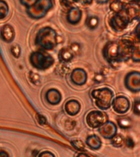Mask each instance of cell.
<instances>
[{"instance_id":"1","label":"cell","mask_w":140,"mask_h":157,"mask_svg":"<svg viewBox=\"0 0 140 157\" xmlns=\"http://www.w3.org/2000/svg\"><path fill=\"white\" fill-rule=\"evenodd\" d=\"M91 97L95 103L96 106L101 110H107L110 109L112 104L115 94L112 89L108 87L94 88L91 91Z\"/></svg>"},{"instance_id":"2","label":"cell","mask_w":140,"mask_h":157,"mask_svg":"<svg viewBox=\"0 0 140 157\" xmlns=\"http://www.w3.org/2000/svg\"><path fill=\"white\" fill-rule=\"evenodd\" d=\"M57 35L52 28L49 26L39 29L36 35V44L45 50H52L57 44Z\"/></svg>"},{"instance_id":"3","label":"cell","mask_w":140,"mask_h":157,"mask_svg":"<svg viewBox=\"0 0 140 157\" xmlns=\"http://www.w3.org/2000/svg\"><path fill=\"white\" fill-rule=\"evenodd\" d=\"M52 0H36L31 7H27L26 12L33 19H40L52 8Z\"/></svg>"},{"instance_id":"4","label":"cell","mask_w":140,"mask_h":157,"mask_svg":"<svg viewBox=\"0 0 140 157\" xmlns=\"http://www.w3.org/2000/svg\"><path fill=\"white\" fill-rule=\"evenodd\" d=\"M30 63L35 68L39 70H46L52 66L54 63V59L49 54L35 52L30 55Z\"/></svg>"},{"instance_id":"5","label":"cell","mask_w":140,"mask_h":157,"mask_svg":"<svg viewBox=\"0 0 140 157\" xmlns=\"http://www.w3.org/2000/svg\"><path fill=\"white\" fill-rule=\"evenodd\" d=\"M130 22L131 20L124 10L120 13H114L109 21V25L114 31L119 33L124 31Z\"/></svg>"},{"instance_id":"6","label":"cell","mask_w":140,"mask_h":157,"mask_svg":"<svg viewBox=\"0 0 140 157\" xmlns=\"http://www.w3.org/2000/svg\"><path fill=\"white\" fill-rule=\"evenodd\" d=\"M86 124L91 128H99L108 121V115L103 110H93L87 114L85 118Z\"/></svg>"},{"instance_id":"7","label":"cell","mask_w":140,"mask_h":157,"mask_svg":"<svg viewBox=\"0 0 140 157\" xmlns=\"http://www.w3.org/2000/svg\"><path fill=\"white\" fill-rule=\"evenodd\" d=\"M103 57L110 64L121 62L119 44L116 42H108L103 49Z\"/></svg>"},{"instance_id":"8","label":"cell","mask_w":140,"mask_h":157,"mask_svg":"<svg viewBox=\"0 0 140 157\" xmlns=\"http://www.w3.org/2000/svg\"><path fill=\"white\" fill-rule=\"evenodd\" d=\"M118 44H119V48H120L121 61H128L129 59L131 58L134 49L136 46L134 39H133L132 38H130V37L122 38Z\"/></svg>"},{"instance_id":"9","label":"cell","mask_w":140,"mask_h":157,"mask_svg":"<svg viewBox=\"0 0 140 157\" xmlns=\"http://www.w3.org/2000/svg\"><path fill=\"white\" fill-rule=\"evenodd\" d=\"M130 99L124 95H119L113 99L112 106L113 110L119 115H125L130 109Z\"/></svg>"},{"instance_id":"10","label":"cell","mask_w":140,"mask_h":157,"mask_svg":"<svg viewBox=\"0 0 140 157\" xmlns=\"http://www.w3.org/2000/svg\"><path fill=\"white\" fill-rule=\"evenodd\" d=\"M125 88L132 93L140 92V72L131 71L125 75Z\"/></svg>"},{"instance_id":"11","label":"cell","mask_w":140,"mask_h":157,"mask_svg":"<svg viewBox=\"0 0 140 157\" xmlns=\"http://www.w3.org/2000/svg\"><path fill=\"white\" fill-rule=\"evenodd\" d=\"M98 132L101 136L106 139H111L114 136L117 134V126L112 121L106 122L103 126L98 128Z\"/></svg>"},{"instance_id":"12","label":"cell","mask_w":140,"mask_h":157,"mask_svg":"<svg viewBox=\"0 0 140 157\" xmlns=\"http://www.w3.org/2000/svg\"><path fill=\"white\" fill-rule=\"evenodd\" d=\"M88 78V75L84 69L76 68L71 74V82L76 85L81 86L85 84Z\"/></svg>"},{"instance_id":"13","label":"cell","mask_w":140,"mask_h":157,"mask_svg":"<svg viewBox=\"0 0 140 157\" xmlns=\"http://www.w3.org/2000/svg\"><path fill=\"white\" fill-rule=\"evenodd\" d=\"M82 18V11L79 7L72 6L69 8L67 15H66V20L71 25H77L81 21Z\"/></svg>"},{"instance_id":"14","label":"cell","mask_w":140,"mask_h":157,"mask_svg":"<svg viewBox=\"0 0 140 157\" xmlns=\"http://www.w3.org/2000/svg\"><path fill=\"white\" fill-rule=\"evenodd\" d=\"M64 109L66 114L71 116H75L78 115L81 109V105L80 101L76 99H71L67 101L64 105Z\"/></svg>"},{"instance_id":"15","label":"cell","mask_w":140,"mask_h":157,"mask_svg":"<svg viewBox=\"0 0 140 157\" xmlns=\"http://www.w3.org/2000/svg\"><path fill=\"white\" fill-rule=\"evenodd\" d=\"M46 100L51 105H58L61 101V94L55 88L49 89L46 93Z\"/></svg>"},{"instance_id":"16","label":"cell","mask_w":140,"mask_h":157,"mask_svg":"<svg viewBox=\"0 0 140 157\" xmlns=\"http://www.w3.org/2000/svg\"><path fill=\"white\" fill-rule=\"evenodd\" d=\"M85 143L90 149L94 150V151L99 150L102 147V141H101L100 137L95 134L88 136L86 138Z\"/></svg>"},{"instance_id":"17","label":"cell","mask_w":140,"mask_h":157,"mask_svg":"<svg viewBox=\"0 0 140 157\" xmlns=\"http://www.w3.org/2000/svg\"><path fill=\"white\" fill-rule=\"evenodd\" d=\"M127 4V2H124L122 0H112L109 4V8L113 13H120L125 9Z\"/></svg>"},{"instance_id":"18","label":"cell","mask_w":140,"mask_h":157,"mask_svg":"<svg viewBox=\"0 0 140 157\" xmlns=\"http://www.w3.org/2000/svg\"><path fill=\"white\" fill-rule=\"evenodd\" d=\"M14 29L9 25H5L1 29V37L6 42H12L14 39Z\"/></svg>"},{"instance_id":"19","label":"cell","mask_w":140,"mask_h":157,"mask_svg":"<svg viewBox=\"0 0 140 157\" xmlns=\"http://www.w3.org/2000/svg\"><path fill=\"white\" fill-rule=\"evenodd\" d=\"M74 57L73 52L69 48H62L59 52V59L60 61L66 63L71 61Z\"/></svg>"},{"instance_id":"20","label":"cell","mask_w":140,"mask_h":157,"mask_svg":"<svg viewBox=\"0 0 140 157\" xmlns=\"http://www.w3.org/2000/svg\"><path fill=\"white\" fill-rule=\"evenodd\" d=\"M118 125L121 128H129L132 126V120L127 116H121L117 120Z\"/></svg>"},{"instance_id":"21","label":"cell","mask_w":140,"mask_h":157,"mask_svg":"<svg viewBox=\"0 0 140 157\" xmlns=\"http://www.w3.org/2000/svg\"><path fill=\"white\" fill-rule=\"evenodd\" d=\"M85 24L88 28L90 29H94L98 27L99 24V20L95 16H89V17L86 19Z\"/></svg>"},{"instance_id":"22","label":"cell","mask_w":140,"mask_h":157,"mask_svg":"<svg viewBox=\"0 0 140 157\" xmlns=\"http://www.w3.org/2000/svg\"><path fill=\"white\" fill-rule=\"evenodd\" d=\"M9 13V7L4 0H0V20L5 19Z\"/></svg>"},{"instance_id":"23","label":"cell","mask_w":140,"mask_h":157,"mask_svg":"<svg viewBox=\"0 0 140 157\" xmlns=\"http://www.w3.org/2000/svg\"><path fill=\"white\" fill-rule=\"evenodd\" d=\"M111 142L113 147H121L123 145L125 144V139H124L122 135L116 134L111 139Z\"/></svg>"},{"instance_id":"24","label":"cell","mask_w":140,"mask_h":157,"mask_svg":"<svg viewBox=\"0 0 140 157\" xmlns=\"http://www.w3.org/2000/svg\"><path fill=\"white\" fill-rule=\"evenodd\" d=\"M131 59L134 62H140V44H136L134 52H133Z\"/></svg>"},{"instance_id":"25","label":"cell","mask_w":140,"mask_h":157,"mask_svg":"<svg viewBox=\"0 0 140 157\" xmlns=\"http://www.w3.org/2000/svg\"><path fill=\"white\" fill-rule=\"evenodd\" d=\"M71 145L75 149L78 150V151H84L85 150V145L84 144V142L80 140H74L71 141Z\"/></svg>"},{"instance_id":"26","label":"cell","mask_w":140,"mask_h":157,"mask_svg":"<svg viewBox=\"0 0 140 157\" xmlns=\"http://www.w3.org/2000/svg\"><path fill=\"white\" fill-rule=\"evenodd\" d=\"M133 111L137 115H140V100H135L133 105Z\"/></svg>"},{"instance_id":"27","label":"cell","mask_w":140,"mask_h":157,"mask_svg":"<svg viewBox=\"0 0 140 157\" xmlns=\"http://www.w3.org/2000/svg\"><path fill=\"white\" fill-rule=\"evenodd\" d=\"M65 126H66V128L68 130L73 129L74 128L76 127V121H74L72 120H68L66 121V123L65 124Z\"/></svg>"},{"instance_id":"28","label":"cell","mask_w":140,"mask_h":157,"mask_svg":"<svg viewBox=\"0 0 140 157\" xmlns=\"http://www.w3.org/2000/svg\"><path fill=\"white\" fill-rule=\"evenodd\" d=\"M38 157H56L55 155L52 152L49 151H44L40 152L38 155Z\"/></svg>"},{"instance_id":"29","label":"cell","mask_w":140,"mask_h":157,"mask_svg":"<svg viewBox=\"0 0 140 157\" xmlns=\"http://www.w3.org/2000/svg\"><path fill=\"white\" fill-rule=\"evenodd\" d=\"M61 2H62V4L66 7H72L74 3L79 2L78 0H61Z\"/></svg>"},{"instance_id":"30","label":"cell","mask_w":140,"mask_h":157,"mask_svg":"<svg viewBox=\"0 0 140 157\" xmlns=\"http://www.w3.org/2000/svg\"><path fill=\"white\" fill-rule=\"evenodd\" d=\"M36 0H20V2L22 5H24L25 7H31L32 5L34 4Z\"/></svg>"},{"instance_id":"31","label":"cell","mask_w":140,"mask_h":157,"mask_svg":"<svg viewBox=\"0 0 140 157\" xmlns=\"http://www.w3.org/2000/svg\"><path fill=\"white\" fill-rule=\"evenodd\" d=\"M125 144L129 148H133V147H134V140L130 137H126V139L125 140Z\"/></svg>"},{"instance_id":"32","label":"cell","mask_w":140,"mask_h":157,"mask_svg":"<svg viewBox=\"0 0 140 157\" xmlns=\"http://www.w3.org/2000/svg\"><path fill=\"white\" fill-rule=\"evenodd\" d=\"M11 50H12V53L16 57H18V56H20V53H21V52H21V49H20V48L17 46V45H14V46L12 47Z\"/></svg>"},{"instance_id":"33","label":"cell","mask_w":140,"mask_h":157,"mask_svg":"<svg viewBox=\"0 0 140 157\" xmlns=\"http://www.w3.org/2000/svg\"><path fill=\"white\" fill-rule=\"evenodd\" d=\"M134 34L136 39H138V40L140 42V22L136 25V27H135Z\"/></svg>"},{"instance_id":"34","label":"cell","mask_w":140,"mask_h":157,"mask_svg":"<svg viewBox=\"0 0 140 157\" xmlns=\"http://www.w3.org/2000/svg\"><path fill=\"white\" fill-rule=\"evenodd\" d=\"M93 80L97 82V83H101L104 80V76L103 75V74H98L96 75V76L93 78Z\"/></svg>"},{"instance_id":"35","label":"cell","mask_w":140,"mask_h":157,"mask_svg":"<svg viewBox=\"0 0 140 157\" xmlns=\"http://www.w3.org/2000/svg\"><path fill=\"white\" fill-rule=\"evenodd\" d=\"M80 46L78 44H73L71 47V50L73 52H78L80 51Z\"/></svg>"},{"instance_id":"36","label":"cell","mask_w":140,"mask_h":157,"mask_svg":"<svg viewBox=\"0 0 140 157\" xmlns=\"http://www.w3.org/2000/svg\"><path fill=\"white\" fill-rule=\"evenodd\" d=\"M79 2H82L83 4H86V5H88V4H91L92 2L94 1V0H78Z\"/></svg>"},{"instance_id":"37","label":"cell","mask_w":140,"mask_h":157,"mask_svg":"<svg viewBox=\"0 0 140 157\" xmlns=\"http://www.w3.org/2000/svg\"><path fill=\"white\" fill-rule=\"evenodd\" d=\"M0 157H10L9 154L5 151H0Z\"/></svg>"},{"instance_id":"38","label":"cell","mask_w":140,"mask_h":157,"mask_svg":"<svg viewBox=\"0 0 140 157\" xmlns=\"http://www.w3.org/2000/svg\"><path fill=\"white\" fill-rule=\"evenodd\" d=\"M95 1L99 4H105V3L109 2L110 0H95Z\"/></svg>"},{"instance_id":"39","label":"cell","mask_w":140,"mask_h":157,"mask_svg":"<svg viewBox=\"0 0 140 157\" xmlns=\"http://www.w3.org/2000/svg\"><path fill=\"white\" fill-rule=\"evenodd\" d=\"M76 157H89V155H88L85 153H80V154L77 155V156Z\"/></svg>"},{"instance_id":"40","label":"cell","mask_w":140,"mask_h":157,"mask_svg":"<svg viewBox=\"0 0 140 157\" xmlns=\"http://www.w3.org/2000/svg\"><path fill=\"white\" fill-rule=\"evenodd\" d=\"M127 1H129V2H134V3L140 5V0H127Z\"/></svg>"},{"instance_id":"41","label":"cell","mask_w":140,"mask_h":157,"mask_svg":"<svg viewBox=\"0 0 140 157\" xmlns=\"http://www.w3.org/2000/svg\"><path fill=\"white\" fill-rule=\"evenodd\" d=\"M137 21H138L140 22V5H139V7H138V12Z\"/></svg>"}]
</instances>
